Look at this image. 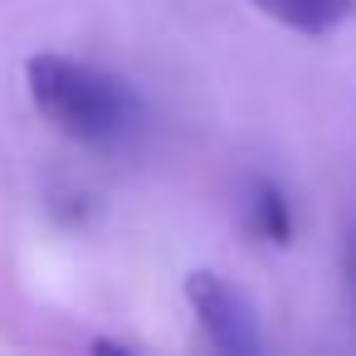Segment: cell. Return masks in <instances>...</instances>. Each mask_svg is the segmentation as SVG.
I'll list each match as a JSON object with an SVG mask.
<instances>
[{
  "label": "cell",
  "mask_w": 356,
  "mask_h": 356,
  "mask_svg": "<svg viewBox=\"0 0 356 356\" xmlns=\"http://www.w3.org/2000/svg\"><path fill=\"white\" fill-rule=\"evenodd\" d=\"M244 229L264 244H278V249L293 239V200L283 195L278 181L254 176L244 186Z\"/></svg>",
  "instance_id": "3957f363"
},
{
  "label": "cell",
  "mask_w": 356,
  "mask_h": 356,
  "mask_svg": "<svg viewBox=\"0 0 356 356\" xmlns=\"http://www.w3.org/2000/svg\"><path fill=\"white\" fill-rule=\"evenodd\" d=\"M186 302H191V312H195V322L215 351H229V356H259L264 351L259 307L225 273H215V268L186 273Z\"/></svg>",
  "instance_id": "7a4b0ae2"
},
{
  "label": "cell",
  "mask_w": 356,
  "mask_h": 356,
  "mask_svg": "<svg viewBox=\"0 0 356 356\" xmlns=\"http://www.w3.org/2000/svg\"><path fill=\"white\" fill-rule=\"evenodd\" d=\"M351 288H356V244H351Z\"/></svg>",
  "instance_id": "5b68a950"
},
{
  "label": "cell",
  "mask_w": 356,
  "mask_h": 356,
  "mask_svg": "<svg viewBox=\"0 0 356 356\" xmlns=\"http://www.w3.org/2000/svg\"><path fill=\"white\" fill-rule=\"evenodd\" d=\"M254 6H259L268 20H278L283 30L317 40V35H332V30L351 15L356 0H254Z\"/></svg>",
  "instance_id": "277c9868"
},
{
  "label": "cell",
  "mask_w": 356,
  "mask_h": 356,
  "mask_svg": "<svg viewBox=\"0 0 356 356\" xmlns=\"http://www.w3.org/2000/svg\"><path fill=\"white\" fill-rule=\"evenodd\" d=\"M25 88H30L35 108L54 122V132H64L69 142H79L88 152L127 156L152 132V113H147L142 93L127 79H118L88 59L35 54L25 64Z\"/></svg>",
  "instance_id": "6da1fadb"
}]
</instances>
